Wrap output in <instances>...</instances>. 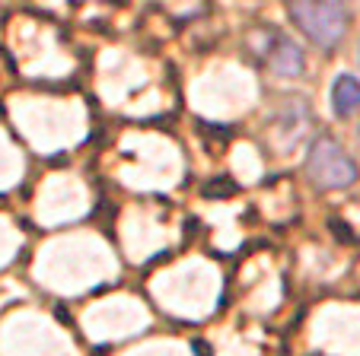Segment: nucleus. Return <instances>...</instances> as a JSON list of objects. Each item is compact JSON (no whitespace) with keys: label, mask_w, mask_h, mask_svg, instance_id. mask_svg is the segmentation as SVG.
I'll return each instance as SVG.
<instances>
[{"label":"nucleus","mask_w":360,"mask_h":356,"mask_svg":"<svg viewBox=\"0 0 360 356\" xmlns=\"http://www.w3.org/2000/svg\"><path fill=\"white\" fill-rule=\"evenodd\" d=\"M306 175L313 178L316 188L338 191L357 182V162L335 137H319L306 153Z\"/></svg>","instance_id":"f03ea898"},{"label":"nucleus","mask_w":360,"mask_h":356,"mask_svg":"<svg viewBox=\"0 0 360 356\" xmlns=\"http://www.w3.org/2000/svg\"><path fill=\"white\" fill-rule=\"evenodd\" d=\"M287 10L293 26L319 48H335L351 22L345 0H287Z\"/></svg>","instance_id":"f257e3e1"},{"label":"nucleus","mask_w":360,"mask_h":356,"mask_svg":"<svg viewBox=\"0 0 360 356\" xmlns=\"http://www.w3.org/2000/svg\"><path fill=\"white\" fill-rule=\"evenodd\" d=\"M252 48L259 51L265 67L278 77H300L306 67L303 51L297 48V41H290L284 32H278V29H262V32L252 39Z\"/></svg>","instance_id":"7ed1b4c3"},{"label":"nucleus","mask_w":360,"mask_h":356,"mask_svg":"<svg viewBox=\"0 0 360 356\" xmlns=\"http://www.w3.org/2000/svg\"><path fill=\"white\" fill-rule=\"evenodd\" d=\"M332 108L341 118H351L360 108V80H354V77H347V74L338 77L332 86Z\"/></svg>","instance_id":"20e7f679"}]
</instances>
